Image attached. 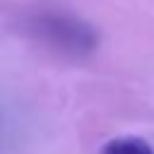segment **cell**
<instances>
[{"mask_svg": "<svg viewBox=\"0 0 154 154\" xmlns=\"http://www.w3.org/2000/svg\"><path fill=\"white\" fill-rule=\"evenodd\" d=\"M43 31L51 36L53 43L63 46V48H70V51H91L94 43H96V34L77 22V19H67V17H48L43 22Z\"/></svg>", "mask_w": 154, "mask_h": 154, "instance_id": "1", "label": "cell"}, {"mask_svg": "<svg viewBox=\"0 0 154 154\" xmlns=\"http://www.w3.org/2000/svg\"><path fill=\"white\" fill-rule=\"evenodd\" d=\"M99 154H154V149L142 137H116L106 142Z\"/></svg>", "mask_w": 154, "mask_h": 154, "instance_id": "2", "label": "cell"}]
</instances>
